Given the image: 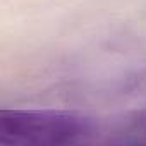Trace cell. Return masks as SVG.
Segmentation results:
<instances>
[{
    "label": "cell",
    "instance_id": "7a4b0ae2",
    "mask_svg": "<svg viewBox=\"0 0 146 146\" xmlns=\"http://www.w3.org/2000/svg\"><path fill=\"white\" fill-rule=\"evenodd\" d=\"M119 134L124 143H146V108L127 115L119 127Z\"/></svg>",
    "mask_w": 146,
    "mask_h": 146
},
{
    "label": "cell",
    "instance_id": "6da1fadb",
    "mask_svg": "<svg viewBox=\"0 0 146 146\" xmlns=\"http://www.w3.org/2000/svg\"><path fill=\"white\" fill-rule=\"evenodd\" d=\"M95 132L90 117L57 108L0 110V144H78Z\"/></svg>",
    "mask_w": 146,
    "mask_h": 146
}]
</instances>
